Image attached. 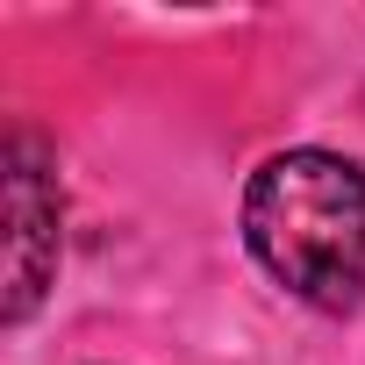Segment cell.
Here are the masks:
<instances>
[{
	"instance_id": "1",
	"label": "cell",
	"mask_w": 365,
	"mask_h": 365,
	"mask_svg": "<svg viewBox=\"0 0 365 365\" xmlns=\"http://www.w3.org/2000/svg\"><path fill=\"white\" fill-rule=\"evenodd\" d=\"M251 258L315 315L365 308V172L336 150H279L244 187Z\"/></svg>"
},
{
	"instance_id": "2",
	"label": "cell",
	"mask_w": 365,
	"mask_h": 365,
	"mask_svg": "<svg viewBox=\"0 0 365 365\" xmlns=\"http://www.w3.org/2000/svg\"><path fill=\"white\" fill-rule=\"evenodd\" d=\"M65 201H58V165L36 136H8V294L0 322H29L58 279V244H65Z\"/></svg>"
}]
</instances>
